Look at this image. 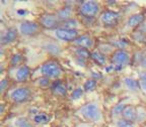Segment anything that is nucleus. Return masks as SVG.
<instances>
[{"label":"nucleus","mask_w":146,"mask_h":127,"mask_svg":"<svg viewBox=\"0 0 146 127\" xmlns=\"http://www.w3.org/2000/svg\"><path fill=\"white\" fill-rule=\"evenodd\" d=\"M15 125L16 127H30V124L25 120V118H19L15 121Z\"/></svg>","instance_id":"27"},{"label":"nucleus","mask_w":146,"mask_h":127,"mask_svg":"<svg viewBox=\"0 0 146 127\" xmlns=\"http://www.w3.org/2000/svg\"><path fill=\"white\" fill-rule=\"evenodd\" d=\"M96 82L94 80H87L86 82L84 83V90L89 92V91H92L96 89Z\"/></svg>","instance_id":"23"},{"label":"nucleus","mask_w":146,"mask_h":127,"mask_svg":"<svg viewBox=\"0 0 146 127\" xmlns=\"http://www.w3.org/2000/svg\"><path fill=\"white\" fill-rule=\"evenodd\" d=\"M140 87L143 91L146 92V73L141 74V81H140Z\"/></svg>","instance_id":"29"},{"label":"nucleus","mask_w":146,"mask_h":127,"mask_svg":"<svg viewBox=\"0 0 146 127\" xmlns=\"http://www.w3.org/2000/svg\"><path fill=\"white\" fill-rule=\"evenodd\" d=\"M53 91H54L55 94L61 95V96L66 95V92H67L65 86L62 84L61 82H56V83H54V85H53Z\"/></svg>","instance_id":"16"},{"label":"nucleus","mask_w":146,"mask_h":127,"mask_svg":"<svg viewBox=\"0 0 146 127\" xmlns=\"http://www.w3.org/2000/svg\"><path fill=\"white\" fill-rule=\"evenodd\" d=\"M17 14L18 15H25V14H27V11L23 10V9H19V10H17Z\"/></svg>","instance_id":"33"},{"label":"nucleus","mask_w":146,"mask_h":127,"mask_svg":"<svg viewBox=\"0 0 146 127\" xmlns=\"http://www.w3.org/2000/svg\"><path fill=\"white\" fill-rule=\"evenodd\" d=\"M82 127H88V126H82Z\"/></svg>","instance_id":"34"},{"label":"nucleus","mask_w":146,"mask_h":127,"mask_svg":"<svg viewBox=\"0 0 146 127\" xmlns=\"http://www.w3.org/2000/svg\"><path fill=\"white\" fill-rule=\"evenodd\" d=\"M46 50H48L50 54H56V56L61 54V48L56 43H48V45H46Z\"/></svg>","instance_id":"20"},{"label":"nucleus","mask_w":146,"mask_h":127,"mask_svg":"<svg viewBox=\"0 0 146 127\" xmlns=\"http://www.w3.org/2000/svg\"><path fill=\"white\" fill-rule=\"evenodd\" d=\"M143 20H144V17L142 14H134V15H132L129 18L128 25L130 27H135V26H137V25H139Z\"/></svg>","instance_id":"14"},{"label":"nucleus","mask_w":146,"mask_h":127,"mask_svg":"<svg viewBox=\"0 0 146 127\" xmlns=\"http://www.w3.org/2000/svg\"><path fill=\"white\" fill-rule=\"evenodd\" d=\"M123 116H124V119L126 120H129V121H133L136 119V116H137V112L135 110L134 107H131V106H127L125 109H124L123 111Z\"/></svg>","instance_id":"12"},{"label":"nucleus","mask_w":146,"mask_h":127,"mask_svg":"<svg viewBox=\"0 0 146 127\" xmlns=\"http://www.w3.org/2000/svg\"><path fill=\"white\" fill-rule=\"evenodd\" d=\"M117 127H135L133 121L126 120V119H120L117 121Z\"/></svg>","instance_id":"22"},{"label":"nucleus","mask_w":146,"mask_h":127,"mask_svg":"<svg viewBox=\"0 0 146 127\" xmlns=\"http://www.w3.org/2000/svg\"><path fill=\"white\" fill-rule=\"evenodd\" d=\"M38 84L40 85V86L42 87H46L49 85V80L47 79V78H41V79L39 80V82H38Z\"/></svg>","instance_id":"30"},{"label":"nucleus","mask_w":146,"mask_h":127,"mask_svg":"<svg viewBox=\"0 0 146 127\" xmlns=\"http://www.w3.org/2000/svg\"><path fill=\"white\" fill-rule=\"evenodd\" d=\"M130 60V57L126 50H117L116 52L113 56V64L115 65V70L121 71L122 68H123L125 65H127L128 62Z\"/></svg>","instance_id":"2"},{"label":"nucleus","mask_w":146,"mask_h":127,"mask_svg":"<svg viewBox=\"0 0 146 127\" xmlns=\"http://www.w3.org/2000/svg\"><path fill=\"white\" fill-rule=\"evenodd\" d=\"M126 107H125V105H124V103H121V104L117 105V106L113 109V115H119L120 113H123L124 109Z\"/></svg>","instance_id":"25"},{"label":"nucleus","mask_w":146,"mask_h":127,"mask_svg":"<svg viewBox=\"0 0 146 127\" xmlns=\"http://www.w3.org/2000/svg\"><path fill=\"white\" fill-rule=\"evenodd\" d=\"M49 120H50V117L45 113L36 114L34 117V121L38 124H46V123L49 122Z\"/></svg>","instance_id":"19"},{"label":"nucleus","mask_w":146,"mask_h":127,"mask_svg":"<svg viewBox=\"0 0 146 127\" xmlns=\"http://www.w3.org/2000/svg\"><path fill=\"white\" fill-rule=\"evenodd\" d=\"M41 72L43 75L49 78H57L61 75V69L56 63H47L43 65Z\"/></svg>","instance_id":"3"},{"label":"nucleus","mask_w":146,"mask_h":127,"mask_svg":"<svg viewBox=\"0 0 146 127\" xmlns=\"http://www.w3.org/2000/svg\"><path fill=\"white\" fill-rule=\"evenodd\" d=\"M124 83H125L127 88H129L130 90H134V91L137 90L140 86L139 83H138L136 80L132 79V78H125V79H124Z\"/></svg>","instance_id":"18"},{"label":"nucleus","mask_w":146,"mask_h":127,"mask_svg":"<svg viewBox=\"0 0 146 127\" xmlns=\"http://www.w3.org/2000/svg\"><path fill=\"white\" fill-rule=\"evenodd\" d=\"M98 9H100V7H98V4L96 2H94V1H86V2H84L81 5L80 10H81V13L83 15L91 17V16H94L98 14Z\"/></svg>","instance_id":"6"},{"label":"nucleus","mask_w":146,"mask_h":127,"mask_svg":"<svg viewBox=\"0 0 146 127\" xmlns=\"http://www.w3.org/2000/svg\"><path fill=\"white\" fill-rule=\"evenodd\" d=\"M78 26V22L75 19H68L63 22V27L65 29H72L75 30V28Z\"/></svg>","instance_id":"21"},{"label":"nucleus","mask_w":146,"mask_h":127,"mask_svg":"<svg viewBox=\"0 0 146 127\" xmlns=\"http://www.w3.org/2000/svg\"><path fill=\"white\" fill-rule=\"evenodd\" d=\"M6 86H7V80L1 81V84H0V91H1V93L4 91V89L6 88Z\"/></svg>","instance_id":"32"},{"label":"nucleus","mask_w":146,"mask_h":127,"mask_svg":"<svg viewBox=\"0 0 146 127\" xmlns=\"http://www.w3.org/2000/svg\"><path fill=\"white\" fill-rule=\"evenodd\" d=\"M90 58L92 60H94V62H96V64H98V65H105L106 63H107V59H106V57L104 56L102 52H94L90 54Z\"/></svg>","instance_id":"15"},{"label":"nucleus","mask_w":146,"mask_h":127,"mask_svg":"<svg viewBox=\"0 0 146 127\" xmlns=\"http://www.w3.org/2000/svg\"><path fill=\"white\" fill-rule=\"evenodd\" d=\"M80 114L85 119L94 121V122L100 120V118H102V112L100 110V107L96 103H89V104L84 105L80 109Z\"/></svg>","instance_id":"1"},{"label":"nucleus","mask_w":146,"mask_h":127,"mask_svg":"<svg viewBox=\"0 0 146 127\" xmlns=\"http://www.w3.org/2000/svg\"><path fill=\"white\" fill-rule=\"evenodd\" d=\"M21 61V54H14L13 57H12V65H16V64H18L19 62Z\"/></svg>","instance_id":"31"},{"label":"nucleus","mask_w":146,"mask_h":127,"mask_svg":"<svg viewBox=\"0 0 146 127\" xmlns=\"http://www.w3.org/2000/svg\"><path fill=\"white\" fill-rule=\"evenodd\" d=\"M30 95H31V91L27 88H17L12 91L10 97H11V99L13 100L14 102L23 103L29 99Z\"/></svg>","instance_id":"5"},{"label":"nucleus","mask_w":146,"mask_h":127,"mask_svg":"<svg viewBox=\"0 0 146 127\" xmlns=\"http://www.w3.org/2000/svg\"><path fill=\"white\" fill-rule=\"evenodd\" d=\"M39 30V25L32 21H25L19 25V31L23 35H33Z\"/></svg>","instance_id":"7"},{"label":"nucleus","mask_w":146,"mask_h":127,"mask_svg":"<svg viewBox=\"0 0 146 127\" xmlns=\"http://www.w3.org/2000/svg\"><path fill=\"white\" fill-rule=\"evenodd\" d=\"M76 54H77L78 57H80V59H83V60L87 57H90V54L86 50V48H80L79 50H76Z\"/></svg>","instance_id":"24"},{"label":"nucleus","mask_w":146,"mask_h":127,"mask_svg":"<svg viewBox=\"0 0 146 127\" xmlns=\"http://www.w3.org/2000/svg\"><path fill=\"white\" fill-rule=\"evenodd\" d=\"M29 76H30V69L27 68V67H23L16 73V80L18 82L25 81L29 78Z\"/></svg>","instance_id":"13"},{"label":"nucleus","mask_w":146,"mask_h":127,"mask_svg":"<svg viewBox=\"0 0 146 127\" xmlns=\"http://www.w3.org/2000/svg\"><path fill=\"white\" fill-rule=\"evenodd\" d=\"M71 14H72V9H71L70 7H64L63 9L59 10V12H58V17L65 21V20H68V18L71 16Z\"/></svg>","instance_id":"17"},{"label":"nucleus","mask_w":146,"mask_h":127,"mask_svg":"<svg viewBox=\"0 0 146 127\" xmlns=\"http://www.w3.org/2000/svg\"><path fill=\"white\" fill-rule=\"evenodd\" d=\"M119 18V13L114 11H106L100 16V20L107 25H113L117 22Z\"/></svg>","instance_id":"9"},{"label":"nucleus","mask_w":146,"mask_h":127,"mask_svg":"<svg viewBox=\"0 0 146 127\" xmlns=\"http://www.w3.org/2000/svg\"><path fill=\"white\" fill-rule=\"evenodd\" d=\"M74 43H75V45H79V46H81V48H91L92 46V39L89 37L88 35H81L79 36V37H77V39L74 41Z\"/></svg>","instance_id":"11"},{"label":"nucleus","mask_w":146,"mask_h":127,"mask_svg":"<svg viewBox=\"0 0 146 127\" xmlns=\"http://www.w3.org/2000/svg\"><path fill=\"white\" fill-rule=\"evenodd\" d=\"M41 22L43 24V26H45L46 28H54L58 25L59 20L58 17L56 15L53 14H46V15L42 16Z\"/></svg>","instance_id":"8"},{"label":"nucleus","mask_w":146,"mask_h":127,"mask_svg":"<svg viewBox=\"0 0 146 127\" xmlns=\"http://www.w3.org/2000/svg\"><path fill=\"white\" fill-rule=\"evenodd\" d=\"M146 119V112L144 111L143 109H140L139 111L137 112V116H136V120L138 122H143Z\"/></svg>","instance_id":"26"},{"label":"nucleus","mask_w":146,"mask_h":127,"mask_svg":"<svg viewBox=\"0 0 146 127\" xmlns=\"http://www.w3.org/2000/svg\"><path fill=\"white\" fill-rule=\"evenodd\" d=\"M55 35L57 36V39H61V41H73V39L75 41L78 35V32H77V30L58 28V29L55 30Z\"/></svg>","instance_id":"4"},{"label":"nucleus","mask_w":146,"mask_h":127,"mask_svg":"<svg viewBox=\"0 0 146 127\" xmlns=\"http://www.w3.org/2000/svg\"><path fill=\"white\" fill-rule=\"evenodd\" d=\"M82 94H83V91H82V89L78 88V89H76V90L73 91L72 95H71V98H72L73 100H74V99H75V100L79 99V98L82 96Z\"/></svg>","instance_id":"28"},{"label":"nucleus","mask_w":146,"mask_h":127,"mask_svg":"<svg viewBox=\"0 0 146 127\" xmlns=\"http://www.w3.org/2000/svg\"><path fill=\"white\" fill-rule=\"evenodd\" d=\"M16 35H17V30L15 28H9L3 33L1 36V45H8L15 41Z\"/></svg>","instance_id":"10"}]
</instances>
